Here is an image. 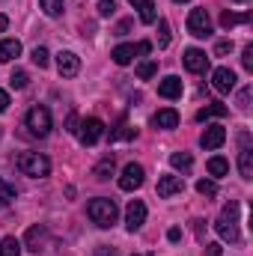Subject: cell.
<instances>
[{"instance_id": "1", "label": "cell", "mask_w": 253, "mask_h": 256, "mask_svg": "<svg viewBox=\"0 0 253 256\" xmlns=\"http://www.w3.org/2000/svg\"><path fill=\"white\" fill-rule=\"evenodd\" d=\"M86 214H90V220H92L96 226L108 230V226H114V224H116L120 208H116V202H114V200H108V196H96V200H90Z\"/></svg>"}, {"instance_id": "2", "label": "cell", "mask_w": 253, "mask_h": 256, "mask_svg": "<svg viewBox=\"0 0 253 256\" xmlns=\"http://www.w3.org/2000/svg\"><path fill=\"white\" fill-rule=\"evenodd\" d=\"M214 230H218V236H220V238H226V242H232V244H238V242H242V232H238V202L224 206V212H220V218H218Z\"/></svg>"}, {"instance_id": "3", "label": "cell", "mask_w": 253, "mask_h": 256, "mask_svg": "<svg viewBox=\"0 0 253 256\" xmlns=\"http://www.w3.org/2000/svg\"><path fill=\"white\" fill-rule=\"evenodd\" d=\"M15 167L24 173V176H33V179H42L51 173V161L42 155V152H21L15 158Z\"/></svg>"}, {"instance_id": "4", "label": "cell", "mask_w": 253, "mask_h": 256, "mask_svg": "<svg viewBox=\"0 0 253 256\" xmlns=\"http://www.w3.org/2000/svg\"><path fill=\"white\" fill-rule=\"evenodd\" d=\"M27 128H30V134H36V137H45L48 131H51V110L48 108H42V104H36V108H30L27 110Z\"/></svg>"}, {"instance_id": "5", "label": "cell", "mask_w": 253, "mask_h": 256, "mask_svg": "<svg viewBox=\"0 0 253 256\" xmlns=\"http://www.w3.org/2000/svg\"><path fill=\"white\" fill-rule=\"evenodd\" d=\"M188 33H190V36H196V39L212 36V18H208V12H206V9H190Z\"/></svg>"}, {"instance_id": "6", "label": "cell", "mask_w": 253, "mask_h": 256, "mask_svg": "<svg viewBox=\"0 0 253 256\" xmlns=\"http://www.w3.org/2000/svg\"><path fill=\"white\" fill-rule=\"evenodd\" d=\"M152 51V45L149 42H137V45H116L114 51H110V57H114V63L116 66H128L137 54H149Z\"/></svg>"}, {"instance_id": "7", "label": "cell", "mask_w": 253, "mask_h": 256, "mask_svg": "<svg viewBox=\"0 0 253 256\" xmlns=\"http://www.w3.org/2000/svg\"><path fill=\"white\" fill-rule=\"evenodd\" d=\"M102 134H104V122H102V120H96V116L84 120L80 128H78V137H80V143H84V146L98 143V137H102Z\"/></svg>"}, {"instance_id": "8", "label": "cell", "mask_w": 253, "mask_h": 256, "mask_svg": "<svg viewBox=\"0 0 253 256\" xmlns=\"http://www.w3.org/2000/svg\"><path fill=\"white\" fill-rule=\"evenodd\" d=\"M143 224H146V202H143V200H131V202H128V208H126L128 232H137Z\"/></svg>"}, {"instance_id": "9", "label": "cell", "mask_w": 253, "mask_h": 256, "mask_svg": "<svg viewBox=\"0 0 253 256\" xmlns=\"http://www.w3.org/2000/svg\"><path fill=\"white\" fill-rule=\"evenodd\" d=\"M143 176H146L143 167L131 161V164H126V170H122V176H120V188H122V191H137V188L143 185Z\"/></svg>"}, {"instance_id": "10", "label": "cell", "mask_w": 253, "mask_h": 256, "mask_svg": "<svg viewBox=\"0 0 253 256\" xmlns=\"http://www.w3.org/2000/svg\"><path fill=\"white\" fill-rule=\"evenodd\" d=\"M212 86L218 90V92H232L236 90V72L232 68H226V66H220V68H214L212 72Z\"/></svg>"}, {"instance_id": "11", "label": "cell", "mask_w": 253, "mask_h": 256, "mask_svg": "<svg viewBox=\"0 0 253 256\" xmlns=\"http://www.w3.org/2000/svg\"><path fill=\"white\" fill-rule=\"evenodd\" d=\"M224 140H226V128L224 126H208L202 131V137H200V146H202V149H220Z\"/></svg>"}, {"instance_id": "12", "label": "cell", "mask_w": 253, "mask_h": 256, "mask_svg": "<svg viewBox=\"0 0 253 256\" xmlns=\"http://www.w3.org/2000/svg\"><path fill=\"white\" fill-rule=\"evenodd\" d=\"M185 191V179L182 176H161L158 179V196L161 200H170L173 194H182Z\"/></svg>"}, {"instance_id": "13", "label": "cell", "mask_w": 253, "mask_h": 256, "mask_svg": "<svg viewBox=\"0 0 253 256\" xmlns=\"http://www.w3.org/2000/svg\"><path fill=\"white\" fill-rule=\"evenodd\" d=\"M182 60H185V68L194 72V74H202V72L208 68V57H206V51H200V48H188Z\"/></svg>"}, {"instance_id": "14", "label": "cell", "mask_w": 253, "mask_h": 256, "mask_svg": "<svg viewBox=\"0 0 253 256\" xmlns=\"http://www.w3.org/2000/svg\"><path fill=\"white\" fill-rule=\"evenodd\" d=\"M238 170L244 179H253V149H250V137L242 134V152H238Z\"/></svg>"}, {"instance_id": "15", "label": "cell", "mask_w": 253, "mask_h": 256, "mask_svg": "<svg viewBox=\"0 0 253 256\" xmlns=\"http://www.w3.org/2000/svg\"><path fill=\"white\" fill-rule=\"evenodd\" d=\"M57 72H60L63 78H74V74L80 72V60H78V54H72V51H60V54H57Z\"/></svg>"}, {"instance_id": "16", "label": "cell", "mask_w": 253, "mask_h": 256, "mask_svg": "<svg viewBox=\"0 0 253 256\" xmlns=\"http://www.w3.org/2000/svg\"><path fill=\"white\" fill-rule=\"evenodd\" d=\"M158 96L161 98H179L182 96V80L176 74H167L161 84H158Z\"/></svg>"}, {"instance_id": "17", "label": "cell", "mask_w": 253, "mask_h": 256, "mask_svg": "<svg viewBox=\"0 0 253 256\" xmlns=\"http://www.w3.org/2000/svg\"><path fill=\"white\" fill-rule=\"evenodd\" d=\"M152 126L155 128H176L179 126V114H176L173 108H164V110H158V114L152 116Z\"/></svg>"}, {"instance_id": "18", "label": "cell", "mask_w": 253, "mask_h": 256, "mask_svg": "<svg viewBox=\"0 0 253 256\" xmlns=\"http://www.w3.org/2000/svg\"><path fill=\"white\" fill-rule=\"evenodd\" d=\"M226 114H230V108H226V104H220V102H212V104L200 108L196 120H200V122H206V120H218V116H226Z\"/></svg>"}, {"instance_id": "19", "label": "cell", "mask_w": 253, "mask_h": 256, "mask_svg": "<svg viewBox=\"0 0 253 256\" xmlns=\"http://www.w3.org/2000/svg\"><path fill=\"white\" fill-rule=\"evenodd\" d=\"M15 57H21V42L18 39H3L0 42V63H12Z\"/></svg>"}, {"instance_id": "20", "label": "cell", "mask_w": 253, "mask_h": 256, "mask_svg": "<svg viewBox=\"0 0 253 256\" xmlns=\"http://www.w3.org/2000/svg\"><path fill=\"white\" fill-rule=\"evenodd\" d=\"M128 3H134V9H140V21L143 24H155L158 21V12H155L152 0H128Z\"/></svg>"}, {"instance_id": "21", "label": "cell", "mask_w": 253, "mask_h": 256, "mask_svg": "<svg viewBox=\"0 0 253 256\" xmlns=\"http://www.w3.org/2000/svg\"><path fill=\"white\" fill-rule=\"evenodd\" d=\"M42 238H45V230L42 226H30L27 230V250L30 254H39L42 250Z\"/></svg>"}, {"instance_id": "22", "label": "cell", "mask_w": 253, "mask_h": 256, "mask_svg": "<svg viewBox=\"0 0 253 256\" xmlns=\"http://www.w3.org/2000/svg\"><path fill=\"white\" fill-rule=\"evenodd\" d=\"M208 173H212L214 179H220V176H226V173H230V161H226V158H220V155H214V158H208Z\"/></svg>"}, {"instance_id": "23", "label": "cell", "mask_w": 253, "mask_h": 256, "mask_svg": "<svg viewBox=\"0 0 253 256\" xmlns=\"http://www.w3.org/2000/svg\"><path fill=\"white\" fill-rule=\"evenodd\" d=\"M248 21H250V12H242V15H236V12H230V9H226V12L220 15V24H224L226 30H230V27H236V24H248Z\"/></svg>"}, {"instance_id": "24", "label": "cell", "mask_w": 253, "mask_h": 256, "mask_svg": "<svg viewBox=\"0 0 253 256\" xmlns=\"http://www.w3.org/2000/svg\"><path fill=\"white\" fill-rule=\"evenodd\" d=\"M92 176L98 179V182H104V179H110L114 176V155H108V158H102V164L92 170Z\"/></svg>"}, {"instance_id": "25", "label": "cell", "mask_w": 253, "mask_h": 256, "mask_svg": "<svg viewBox=\"0 0 253 256\" xmlns=\"http://www.w3.org/2000/svg\"><path fill=\"white\" fill-rule=\"evenodd\" d=\"M170 164H173L176 170H182V173H190V167H194V158H190L188 152H173V155H170Z\"/></svg>"}, {"instance_id": "26", "label": "cell", "mask_w": 253, "mask_h": 256, "mask_svg": "<svg viewBox=\"0 0 253 256\" xmlns=\"http://www.w3.org/2000/svg\"><path fill=\"white\" fill-rule=\"evenodd\" d=\"M0 256H21V242L15 236H6L0 242Z\"/></svg>"}, {"instance_id": "27", "label": "cell", "mask_w": 253, "mask_h": 256, "mask_svg": "<svg viewBox=\"0 0 253 256\" xmlns=\"http://www.w3.org/2000/svg\"><path fill=\"white\" fill-rule=\"evenodd\" d=\"M12 200H15V188H12L6 179H0V208H6Z\"/></svg>"}, {"instance_id": "28", "label": "cell", "mask_w": 253, "mask_h": 256, "mask_svg": "<svg viewBox=\"0 0 253 256\" xmlns=\"http://www.w3.org/2000/svg\"><path fill=\"white\" fill-rule=\"evenodd\" d=\"M167 45H170V24L161 18L158 21V48H167Z\"/></svg>"}, {"instance_id": "29", "label": "cell", "mask_w": 253, "mask_h": 256, "mask_svg": "<svg viewBox=\"0 0 253 256\" xmlns=\"http://www.w3.org/2000/svg\"><path fill=\"white\" fill-rule=\"evenodd\" d=\"M27 80H30V74H27L24 68H15V72H12V78H9V84H12L15 90H24V86H27Z\"/></svg>"}, {"instance_id": "30", "label": "cell", "mask_w": 253, "mask_h": 256, "mask_svg": "<svg viewBox=\"0 0 253 256\" xmlns=\"http://www.w3.org/2000/svg\"><path fill=\"white\" fill-rule=\"evenodd\" d=\"M155 72H158V63H155V60H146V63L137 66V78H143V80H149Z\"/></svg>"}, {"instance_id": "31", "label": "cell", "mask_w": 253, "mask_h": 256, "mask_svg": "<svg viewBox=\"0 0 253 256\" xmlns=\"http://www.w3.org/2000/svg\"><path fill=\"white\" fill-rule=\"evenodd\" d=\"M39 3H42L45 15H51V18H57V15L63 12V0H39Z\"/></svg>"}, {"instance_id": "32", "label": "cell", "mask_w": 253, "mask_h": 256, "mask_svg": "<svg viewBox=\"0 0 253 256\" xmlns=\"http://www.w3.org/2000/svg\"><path fill=\"white\" fill-rule=\"evenodd\" d=\"M196 191L202 194V196H218V185L208 182V179H200V182H196Z\"/></svg>"}, {"instance_id": "33", "label": "cell", "mask_w": 253, "mask_h": 256, "mask_svg": "<svg viewBox=\"0 0 253 256\" xmlns=\"http://www.w3.org/2000/svg\"><path fill=\"white\" fill-rule=\"evenodd\" d=\"M131 137H137V131L128 126H122L120 131H110V140H131Z\"/></svg>"}, {"instance_id": "34", "label": "cell", "mask_w": 253, "mask_h": 256, "mask_svg": "<svg viewBox=\"0 0 253 256\" xmlns=\"http://www.w3.org/2000/svg\"><path fill=\"white\" fill-rule=\"evenodd\" d=\"M30 57H33V63L39 66V68H45V66H48V51H45V48H33V54H30Z\"/></svg>"}, {"instance_id": "35", "label": "cell", "mask_w": 253, "mask_h": 256, "mask_svg": "<svg viewBox=\"0 0 253 256\" xmlns=\"http://www.w3.org/2000/svg\"><path fill=\"white\" fill-rule=\"evenodd\" d=\"M114 12H116V3H114V0H102V3H98V15H102V18H110Z\"/></svg>"}, {"instance_id": "36", "label": "cell", "mask_w": 253, "mask_h": 256, "mask_svg": "<svg viewBox=\"0 0 253 256\" xmlns=\"http://www.w3.org/2000/svg\"><path fill=\"white\" fill-rule=\"evenodd\" d=\"M230 51H232V39H220V42L214 45V54H218V57H226Z\"/></svg>"}, {"instance_id": "37", "label": "cell", "mask_w": 253, "mask_h": 256, "mask_svg": "<svg viewBox=\"0 0 253 256\" xmlns=\"http://www.w3.org/2000/svg\"><path fill=\"white\" fill-rule=\"evenodd\" d=\"M238 108H242V110L250 108V86H244V90L238 92Z\"/></svg>"}, {"instance_id": "38", "label": "cell", "mask_w": 253, "mask_h": 256, "mask_svg": "<svg viewBox=\"0 0 253 256\" xmlns=\"http://www.w3.org/2000/svg\"><path fill=\"white\" fill-rule=\"evenodd\" d=\"M242 66H244L248 72H253V45L244 48V54H242Z\"/></svg>"}, {"instance_id": "39", "label": "cell", "mask_w": 253, "mask_h": 256, "mask_svg": "<svg viewBox=\"0 0 253 256\" xmlns=\"http://www.w3.org/2000/svg\"><path fill=\"white\" fill-rule=\"evenodd\" d=\"M92 256H120L116 254V248H108V244H102V248H96V254Z\"/></svg>"}, {"instance_id": "40", "label": "cell", "mask_w": 253, "mask_h": 256, "mask_svg": "<svg viewBox=\"0 0 253 256\" xmlns=\"http://www.w3.org/2000/svg\"><path fill=\"white\" fill-rule=\"evenodd\" d=\"M78 116H74V114H72V116H68V120H66V131H68V134H74V131H78Z\"/></svg>"}, {"instance_id": "41", "label": "cell", "mask_w": 253, "mask_h": 256, "mask_svg": "<svg viewBox=\"0 0 253 256\" xmlns=\"http://www.w3.org/2000/svg\"><path fill=\"white\" fill-rule=\"evenodd\" d=\"M6 108H9V92H6V90H0V114H3Z\"/></svg>"}, {"instance_id": "42", "label": "cell", "mask_w": 253, "mask_h": 256, "mask_svg": "<svg viewBox=\"0 0 253 256\" xmlns=\"http://www.w3.org/2000/svg\"><path fill=\"white\" fill-rule=\"evenodd\" d=\"M206 254H208V256H220V244H214V242H212V244H206Z\"/></svg>"}, {"instance_id": "43", "label": "cell", "mask_w": 253, "mask_h": 256, "mask_svg": "<svg viewBox=\"0 0 253 256\" xmlns=\"http://www.w3.org/2000/svg\"><path fill=\"white\" fill-rule=\"evenodd\" d=\"M167 238H170V242H179V238H182V230H179V226H173V230L167 232Z\"/></svg>"}, {"instance_id": "44", "label": "cell", "mask_w": 253, "mask_h": 256, "mask_svg": "<svg viewBox=\"0 0 253 256\" xmlns=\"http://www.w3.org/2000/svg\"><path fill=\"white\" fill-rule=\"evenodd\" d=\"M6 27H9V18H6V15H3V12H0V33H3V30H6Z\"/></svg>"}, {"instance_id": "45", "label": "cell", "mask_w": 253, "mask_h": 256, "mask_svg": "<svg viewBox=\"0 0 253 256\" xmlns=\"http://www.w3.org/2000/svg\"><path fill=\"white\" fill-rule=\"evenodd\" d=\"M128 27H131V21H122V24H120V30H116V33H120V36H122V33H128Z\"/></svg>"}, {"instance_id": "46", "label": "cell", "mask_w": 253, "mask_h": 256, "mask_svg": "<svg viewBox=\"0 0 253 256\" xmlns=\"http://www.w3.org/2000/svg\"><path fill=\"white\" fill-rule=\"evenodd\" d=\"M134 256H140V254H134ZM143 256H155V254H143Z\"/></svg>"}, {"instance_id": "47", "label": "cell", "mask_w": 253, "mask_h": 256, "mask_svg": "<svg viewBox=\"0 0 253 256\" xmlns=\"http://www.w3.org/2000/svg\"><path fill=\"white\" fill-rule=\"evenodd\" d=\"M232 3H244V0H232Z\"/></svg>"}, {"instance_id": "48", "label": "cell", "mask_w": 253, "mask_h": 256, "mask_svg": "<svg viewBox=\"0 0 253 256\" xmlns=\"http://www.w3.org/2000/svg\"><path fill=\"white\" fill-rule=\"evenodd\" d=\"M176 3H188V0H176Z\"/></svg>"}]
</instances>
